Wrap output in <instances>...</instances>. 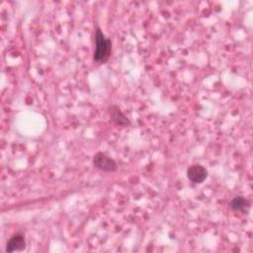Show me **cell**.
<instances>
[{
	"mask_svg": "<svg viewBox=\"0 0 253 253\" xmlns=\"http://www.w3.org/2000/svg\"><path fill=\"white\" fill-rule=\"evenodd\" d=\"M26 248V240L23 233L13 234L6 244V252L22 251Z\"/></svg>",
	"mask_w": 253,
	"mask_h": 253,
	"instance_id": "obj_5",
	"label": "cell"
},
{
	"mask_svg": "<svg viewBox=\"0 0 253 253\" xmlns=\"http://www.w3.org/2000/svg\"><path fill=\"white\" fill-rule=\"evenodd\" d=\"M229 206L233 211H242L248 206V201L242 196H236L232 199Z\"/></svg>",
	"mask_w": 253,
	"mask_h": 253,
	"instance_id": "obj_6",
	"label": "cell"
},
{
	"mask_svg": "<svg viewBox=\"0 0 253 253\" xmlns=\"http://www.w3.org/2000/svg\"><path fill=\"white\" fill-rule=\"evenodd\" d=\"M93 165L104 172H115L118 169L116 161L103 152H98L94 155Z\"/></svg>",
	"mask_w": 253,
	"mask_h": 253,
	"instance_id": "obj_2",
	"label": "cell"
},
{
	"mask_svg": "<svg viewBox=\"0 0 253 253\" xmlns=\"http://www.w3.org/2000/svg\"><path fill=\"white\" fill-rule=\"evenodd\" d=\"M187 177L192 183L201 184L208 178V170L200 164H193L187 169Z\"/></svg>",
	"mask_w": 253,
	"mask_h": 253,
	"instance_id": "obj_3",
	"label": "cell"
},
{
	"mask_svg": "<svg viewBox=\"0 0 253 253\" xmlns=\"http://www.w3.org/2000/svg\"><path fill=\"white\" fill-rule=\"evenodd\" d=\"M112 51V41L108 39L102 30L97 27L95 30V49L93 60L97 63H105L110 58Z\"/></svg>",
	"mask_w": 253,
	"mask_h": 253,
	"instance_id": "obj_1",
	"label": "cell"
},
{
	"mask_svg": "<svg viewBox=\"0 0 253 253\" xmlns=\"http://www.w3.org/2000/svg\"><path fill=\"white\" fill-rule=\"evenodd\" d=\"M108 114L110 119L119 126H127L130 125L129 120L125 116L121 108L117 105H111L108 108Z\"/></svg>",
	"mask_w": 253,
	"mask_h": 253,
	"instance_id": "obj_4",
	"label": "cell"
}]
</instances>
